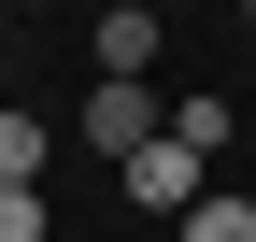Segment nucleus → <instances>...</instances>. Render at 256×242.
<instances>
[{"instance_id":"10","label":"nucleus","mask_w":256,"mask_h":242,"mask_svg":"<svg viewBox=\"0 0 256 242\" xmlns=\"http://www.w3.org/2000/svg\"><path fill=\"white\" fill-rule=\"evenodd\" d=\"M242 28H256V0H242Z\"/></svg>"},{"instance_id":"9","label":"nucleus","mask_w":256,"mask_h":242,"mask_svg":"<svg viewBox=\"0 0 256 242\" xmlns=\"http://www.w3.org/2000/svg\"><path fill=\"white\" fill-rule=\"evenodd\" d=\"M28 14H57V0H28Z\"/></svg>"},{"instance_id":"2","label":"nucleus","mask_w":256,"mask_h":242,"mask_svg":"<svg viewBox=\"0 0 256 242\" xmlns=\"http://www.w3.org/2000/svg\"><path fill=\"white\" fill-rule=\"evenodd\" d=\"M156 128H171V114H156V86H86V142H100V157L128 171V157H142V142Z\"/></svg>"},{"instance_id":"7","label":"nucleus","mask_w":256,"mask_h":242,"mask_svg":"<svg viewBox=\"0 0 256 242\" xmlns=\"http://www.w3.org/2000/svg\"><path fill=\"white\" fill-rule=\"evenodd\" d=\"M0 242H43V186H0Z\"/></svg>"},{"instance_id":"8","label":"nucleus","mask_w":256,"mask_h":242,"mask_svg":"<svg viewBox=\"0 0 256 242\" xmlns=\"http://www.w3.org/2000/svg\"><path fill=\"white\" fill-rule=\"evenodd\" d=\"M100 14H156V0H100Z\"/></svg>"},{"instance_id":"5","label":"nucleus","mask_w":256,"mask_h":242,"mask_svg":"<svg viewBox=\"0 0 256 242\" xmlns=\"http://www.w3.org/2000/svg\"><path fill=\"white\" fill-rule=\"evenodd\" d=\"M0 186H43V114L0 100Z\"/></svg>"},{"instance_id":"4","label":"nucleus","mask_w":256,"mask_h":242,"mask_svg":"<svg viewBox=\"0 0 256 242\" xmlns=\"http://www.w3.org/2000/svg\"><path fill=\"white\" fill-rule=\"evenodd\" d=\"M171 142H200V157H228V142H242V114H228V100L200 86V100H171Z\"/></svg>"},{"instance_id":"3","label":"nucleus","mask_w":256,"mask_h":242,"mask_svg":"<svg viewBox=\"0 0 256 242\" xmlns=\"http://www.w3.org/2000/svg\"><path fill=\"white\" fill-rule=\"evenodd\" d=\"M86 57H100V86H142L156 72V14H86Z\"/></svg>"},{"instance_id":"6","label":"nucleus","mask_w":256,"mask_h":242,"mask_svg":"<svg viewBox=\"0 0 256 242\" xmlns=\"http://www.w3.org/2000/svg\"><path fill=\"white\" fill-rule=\"evenodd\" d=\"M185 242H256V200H242V186H214L200 214H185Z\"/></svg>"},{"instance_id":"1","label":"nucleus","mask_w":256,"mask_h":242,"mask_svg":"<svg viewBox=\"0 0 256 242\" xmlns=\"http://www.w3.org/2000/svg\"><path fill=\"white\" fill-rule=\"evenodd\" d=\"M114 186H128V214H171V228H185V214L214 200V157H200V142H171V128H156L142 157L114 171Z\"/></svg>"}]
</instances>
